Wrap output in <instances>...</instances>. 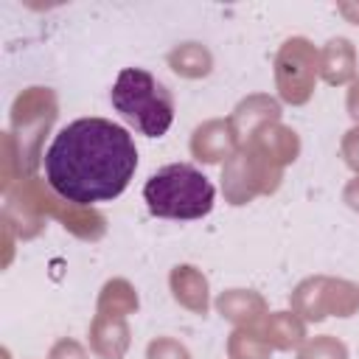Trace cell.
Listing matches in <instances>:
<instances>
[{"instance_id": "5b68a950", "label": "cell", "mask_w": 359, "mask_h": 359, "mask_svg": "<svg viewBox=\"0 0 359 359\" xmlns=\"http://www.w3.org/2000/svg\"><path fill=\"white\" fill-rule=\"evenodd\" d=\"M56 115H59V101L50 87H25L14 98L11 115H8V123H11L8 135L14 137L17 151H20L22 180L34 177L39 160H45L42 143L50 126L56 123Z\"/></svg>"}, {"instance_id": "ffe728a7", "label": "cell", "mask_w": 359, "mask_h": 359, "mask_svg": "<svg viewBox=\"0 0 359 359\" xmlns=\"http://www.w3.org/2000/svg\"><path fill=\"white\" fill-rule=\"evenodd\" d=\"M227 359H272V348L258 328H233L227 337Z\"/></svg>"}, {"instance_id": "6da1fadb", "label": "cell", "mask_w": 359, "mask_h": 359, "mask_svg": "<svg viewBox=\"0 0 359 359\" xmlns=\"http://www.w3.org/2000/svg\"><path fill=\"white\" fill-rule=\"evenodd\" d=\"M42 163L45 182L62 199L93 208L129 188L137 171V146L126 126L90 115L59 129Z\"/></svg>"}, {"instance_id": "30bf717a", "label": "cell", "mask_w": 359, "mask_h": 359, "mask_svg": "<svg viewBox=\"0 0 359 359\" xmlns=\"http://www.w3.org/2000/svg\"><path fill=\"white\" fill-rule=\"evenodd\" d=\"M213 309L233 328H258L261 320L269 314L264 294L255 289H244V286H233V289L219 292L213 300Z\"/></svg>"}, {"instance_id": "8992f818", "label": "cell", "mask_w": 359, "mask_h": 359, "mask_svg": "<svg viewBox=\"0 0 359 359\" xmlns=\"http://www.w3.org/2000/svg\"><path fill=\"white\" fill-rule=\"evenodd\" d=\"M272 73H275L278 101L289 107L309 104L320 81V48L306 36L283 39L275 53Z\"/></svg>"}, {"instance_id": "ac0fdd59", "label": "cell", "mask_w": 359, "mask_h": 359, "mask_svg": "<svg viewBox=\"0 0 359 359\" xmlns=\"http://www.w3.org/2000/svg\"><path fill=\"white\" fill-rule=\"evenodd\" d=\"M140 306L137 289L126 280V278H109L101 289H98V300H95V311L104 314H118V317H129L135 314Z\"/></svg>"}, {"instance_id": "9a60e30c", "label": "cell", "mask_w": 359, "mask_h": 359, "mask_svg": "<svg viewBox=\"0 0 359 359\" xmlns=\"http://www.w3.org/2000/svg\"><path fill=\"white\" fill-rule=\"evenodd\" d=\"M258 331L269 342L272 351H297L309 339V323L300 314H294L292 309L269 311L261 320Z\"/></svg>"}, {"instance_id": "7a4b0ae2", "label": "cell", "mask_w": 359, "mask_h": 359, "mask_svg": "<svg viewBox=\"0 0 359 359\" xmlns=\"http://www.w3.org/2000/svg\"><path fill=\"white\" fill-rule=\"evenodd\" d=\"M143 202L157 219L191 222L202 219L216 205L213 182L191 163H168L157 168L143 185Z\"/></svg>"}, {"instance_id": "5bb4252c", "label": "cell", "mask_w": 359, "mask_h": 359, "mask_svg": "<svg viewBox=\"0 0 359 359\" xmlns=\"http://www.w3.org/2000/svg\"><path fill=\"white\" fill-rule=\"evenodd\" d=\"M247 146H252L261 157H266L280 171L300 157V135L292 126H286L283 121H275V123L264 126Z\"/></svg>"}, {"instance_id": "277c9868", "label": "cell", "mask_w": 359, "mask_h": 359, "mask_svg": "<svg viewBox=\"0 0 359 359\" xmlns=\"http://www.w3.org/2000/svg\"><path fill=\"white\" fill-rule=\"evenodd\" d=\"M6 205L11 208H22L31 210L39 219H59V224L65 230H70L76 238L81 241H98L107 233V219L104 213H98L95 208H84V205H73L67 199H62L48 182L28 177L20 180L8 194H6Z\"/></svg>"}, {"instance_id": "d4e9b609", "label": "cell", "mask_w": 359, "mask_h": 359, "mask_svg": "<svg viewBox=\"0 0 359 359\" xmlns=\"http://www.w3.org/2000/svg\"><path fill=\"white\" fill-rule=\"evenodd\" d=\"M345 109H348L353 126H359V73H356V79L348 84V93H345Z\"/></svg>"}, {"instance_id": "2e32d148", "label": "cell", "mask_w": 359, "mask_h": 359, "mask_svg": "<svg viewBox=\"0 0 359 359\" xmlns=\"http://www.w3.org/2000/svg\"><path fill=\"white\" fill-rule=\"evenodd\" d=\"M168 67L174 76L180 79H188V81H199L205 76H210L213 70V53L205 42H196V39H188V42H180L168 50L165 56Z\"/></svg>"}, {"instance_id": "7c38bea8", "label": "cell", "mask_w": 359, "mask_h": 359, "mask_svg": "<svg viewBox=\"0 0 359 359\" xmlns=\"http://www.w3.org/2000/svg\"><path fill=\"white\" fill-rule=\"evenodd\" d=\"M168 289H171V297L182 309H188L191 314H199V317L208 314V309H210V280L199 266H194V264L171 266Z\"/></svg>"}, {"instance_id": "d6986e66", "label": "cell", "mask_w": 359, "mask_h": 359, "mask_svg": "<svg viewBox=\"0 0 359 359\" xmlns=\"http://www.w3.org/2000/svg\"><path fill=\"white\" fill-rule=\"evenodd\" d=\"M325 311L328 317H353L359 311V283L328 275L325 280Z\"/></svg>"}, {"instance_id": "603a6c76", "label": "cell", "mask_w": 359, "mask_h": 359, "mask_svg": "<svg viewBox=\"0 0 359 359\" xmlns=\"http://www.w3.org/2000/svg\"><path fill=\"white\" fill-rule=\"evenodd\" d=\"M339 154H342L345 165L353 171V177H359V126L345 129V135L339 140Z\"/></svg>"}, {"instance_id": "e0dca14e", "label": "cell", "mask_w": 359, "mask_h": 359, "mask_svg": "<svg viewBox=\"0 0 359 359\" xmlns=\"http://www.w3.org/2000/svg\"><path fill=\"white\" fill-rule=\"evenodd\" d=\"M325 280H328V275H309L289 294V309L294 314H300L306 323L328 320V311H325Z\"/></svg>"}, {"instance_id": "8fae6325", "label": "cell", "mask_w": 359, "mask_h": 359, "mask_svg": "<svg viewBox=\"0 0 359 359\" xmlns=\"http://www.w3.org/2000/svg\"><path fill=\"white\" fill-rule=\"evenodd\" d=\"M87 342L98 359H123L132 345L129 317L95 311V317L90 320V328H87Z\"/></svg>"}, {"instance_id": "9c48e42d", "label": "cell", "mask_w": 359, "mask_h": 359, "mask_svg": "<svg viewBox=\"0 0 359 359\" xmlns=\"http://www.w3.org/2000/svg\"><path fill=\"white\" fill-rule=\"evenodd\" d=\"M188 146H191V157L196 163H205V165H216V163L224 165L241 149L227 118H208V121H202L191 132V143Z\"/></svg>"}, {"instance_id": "7402d4cb", "label": "cell", "mask_w": 359, "mask_h": 359, "mask_svg": "<svg viewBox=\"0 0 359 359\" xmlns=\"http://www.w3.org/2000/svg\"><path fill=\"white\" fill-rule=\"evenodd\" d=\"M146 359H194V356L185 348V342L163 334V337H154L146 345Z\"/></svg>"}, {"instance_id": "cb8c5ba5", "label": "cell", "mask_w": 359, "mask_h": 359, "mask_svg": "<svg viewBox=\"0 0 359 359\" xmlns=\"http://www.w3.org/2000/svg\"><path fill=\"white\" fill-rule=\"evenodd\" d=\"M48 359H90V353H87V348H84L79 339L62 337V339H56V342L50 345Z\"/></svg>"}, {"instance_id": "4fadbf2b", "label": "cell", "mask_w": 359, "mask_h": 359, "mask_svg": "<svg viewBox=\"0 0 359 359\" xmlns=\"http://www.w3.org/2000/svg\"><path fill=\"white\" fill-rule=\"evenodd\" d=\"M359 73L356 45L348 36H331L320 48V81L328 87H345Z\"/></svg>"}, {"instance_id": "52a82bcc", "label": "cell", "mask_w": 359, "mask_h": 359, "mask_svg": "<svg viewBox=\"0 0 359 359\" xmlns=\"http://www.w3.org/2000/svg\"><path fill=\"white\" fill-rule=\"evenodd\" d=\"M283 171L261 157L252 146H241L224 165H222V194L224 202L233 208L250 205L255 196H269L280 188Z\"/></svg>"}, {"instance_id": "ba28073f", "label": "cell", "mask_w": 359, "mask_h": 359, "mask_svg": "<svg viewBox=\"0 0 359 359\" xmlns=\"http://www.w3.org/2000/svg\"><path fill=\"white\" fill-rule=\"evenodd\" d=\"M280 115H283L280 112V101L275 95H269V93H250V95H244L233 107L227 121H230V129H233L238 146H247L264 126L280 121Z\"/></svg>"}, {"instance_id": "44dd1931", "label": "cell", "mask_w": 359, "mask_h": 359, "mask_svg": "<svg viewBox=\"0 0 359 359\" xmlns=\"http://www.w3.org/2000/svg\"><path fill=\"white\" fill-rule=\"evenodd\" d=\"M297 359H351L348 345L334 334H317L309 337L297 348Z\"/></svg>"}, {"instance_id": "484cf974", "label": "cell", "mask_w": 359, "mask_h": 359, "mask_svg": "<svg viewBox=\"0 0 359 359\" xmlns=\"http://www.w3.org/2000/svg\"><path fill=\"white\" fill-rule=\"evenodd\" d=\"M342 202L359 216V177H353V180L345 182V188H342Z\"/></svg>"}, {"instance_id": "3957f363", "label": "cell", "mask_w": 359, "mask_h": 359, "mask_svg": "<svg viewBox=\"0 0 359 359\" xmlns=\"http://www.w3.org/2000/svg\"><path fill=\"white\" fill-rule=\"evenodd\" d=\"M109 101L146 137H163L174 123V95L143 67H123L109 90Z\"/></svg>"}]
</instances>
